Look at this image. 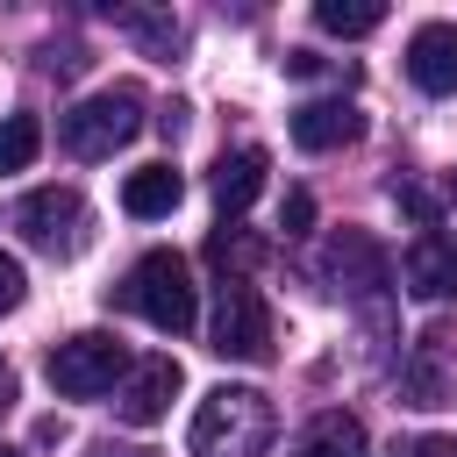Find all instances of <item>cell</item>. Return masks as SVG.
<instances>
[{"instance_id": "2", "label": "cell", "mask_w": 457, "mask_h": 457, "mask_svg": "<svg viewBox=\"0 0 457 457\" xmlns=\"http://www.w3.org/2000/svg\"><path fill=\"white\" fill-rule=\"evenodd\" d=\"M114 300H121L129 314H143L150 328H164V336H186V328L200 321V293H193V271H186L179 250H150V257H136L129 278L114 286Z\"/></svg>"}, {"instance_id": "19", "label": "cell", "mask_w": 457, "mask_h": 457, "mask_svg": "<svg viewBox=\"0 0 457 457\" xmlns=\"http://www.w3.org/2000/svg\"><path fill=\"white\" fill-rule=\"evenodd\" d=\"M21 293H29V278H21V264L0 250V314H14V307H21Z\"/></svg>"}, {"instance_id": "11", "label": "cell", "mask_w": 457, "mask_h": 457, "mask_svg": "<svg viewBox=\"0 0 457 457\" xmlns=\"http://www.w3.org/2000/svg\"><path fill=\"white\" fill-rule=\"evenodd\" d=\"M357 136H364L357 100H307V107H293V143L300 150H343Z\"/></svg>"}, {"instance_id": "3", "label": "cell", "mask_w": 457, "mask_h": 457, "mask_svg": "<svg viewBox=\"0 0 457 457\" xmlns=\"http://www.w3.org/2000/svg\"><path fill=\"white\" fill-rule=\"evenodd\" d=\"M136 129H143V93H136V86H107V93L79 100L71 114H57V143H64L79 164L114 157L121 143H136Z\"/></svg>"}, {"instance_id": "25", "label": "cell", "mask_w": 457, "mask_h": 457, "mask_svg": "<svg viewBox=\"0 0 457 457\" xmlns=\"http://www.w3.org/2000/svg\"><path fill=\"white\" fill-rule=\"evenodd\" d=\"M14 407V371H7V357H0V414Z\"/></svg>"}, {"instance_id": "18", "label": "cell", "mask_w": 457, "mask_h": 457, "mask_svg": "<svg viewBox=\"0 0 457 457\" xmlns=\"http://www.w3.org/2000/svg\"><path fill=\"white\" fill-rule=\"evenodd\" d=\"M278 228H286V236H307V228H314V193H307V186H293V193H286Z\"/></svg>"}, {"instance_id": "26", "label": "cell", "mask_w": 457, "mask_h": 457, "mask_svg": "<svg viewBox=\"0 0 457 457\" xmlns=\"http://www.w3.org/2000/svg\"><path fill=\"white\" fill-rule=\"evenodd\" d=\"M0 457H21V450H7V443H0Z\"/></svg>"}, {"instance_id": "6", "label": "cell", "mask_w": 457, "mask_h": 457, "mask_svg": "<svg viewBox=\"0 0 457 457\" xmlns=\"http://www.w3.org/2000/svg\"><path fill=\"white\" fill-rule=\"evenodd\" d=\"M321 271L336 278V293H350L357 307H386V293H393V257H386V243L378 236H364V228H336L328 236V250H321Z\"/></svg>"}, {"instance_id": "8", "label": "cell", "mask_w": 457, "mask_h": 457, "mask_svg": "<svg viewBox=\"0 0 457 457\" xmlns=\"http://www.w3.org/2000/svg\"><path fill=\"white\" fill-rule=\"evenodd\" d=\"M400 286L414 300H450L457 293V243L443 228H421L407 250H400Z\"/></svg>"}, {"instance_id": "1", "label": "cell", "mask_w": 457, "mask_h": 457, "mask_svg": "<svg viewBox=\"0 0 457 457\" xmlns=\"http://www.w3.org/2000/svg\"><path fill=\"white\" fill-rule=\"evenodd\" d=\"M278 436V414L257 386H214L200 407H193V428H186V450L193 457H264Z\"/></svg>"}, {"instance_id": "27", "label": "cell", "mask_w": 457, "mask_h": 457, "mask_svg": "<svg viewBox=\"0 0 457 457\" xmlns=\"http://www.w3.org/2000/svg\"><path fill=\"white\" fill-rule=\"evenodd\" d=\"M450 200H457V171H450Z\"/></svg>"}, {"instance_id": "10", "label": "cell", "mask_w": 457, "mask_h": 457, "mask_svg": "<svg viewBox=\"0 0 457 457\" xmlns=\"http://www.w3.org/2000/svg\"><path fill=\"white\" fill-rule=\"evenodd\" d=\"M407 79L421 93H457V21H421L407 36Z\"/></svg>"}, {"instance_id": "9", "label": "cell", "mask_w": 457, "mask_h": 457, "mask_svg": "<svg viewBox=\"0 0 457 457\" xmlns=\"http://www.w3.org/2000/svg\"><path fill=\"white\" fill-rule=\"evenodd\" d=\"M171 393H179V364H171V357H143V364L121 378L114 414H121L129 428H150V421H164V414H171Z\"/></svg>"}, {"instance_id": "20", "label": "cell", "mask_w": 457, "mask_h": 457, "mask_svg": "<svg viewBox=\"0 0 457 457\" xmlns=\"http://www.w3.org/2000/svg\"><path fill=\"white\" fill-rule=\"evenodd\" d=\"M207 250H214V257H221V264H228V257H257V243H250V236H243V228H228V221H221V228H214V243H207Z\"/></svg>"}, {"instance_id": "13", "label": "cell", "mask_w": 457, "mask_h": 457, "mask_svg": "<svg viewBox=\"0 0 457 457\" xmlns=\"http://www.w3.org/2000/svg\"><path fill=\"white\" fill-rule=\"evenodd\" d=\"M364 450H371V436H364V421L343 414V407L314 414V421L293 436V457H364Z\"/></svg>"}, {"instance_id": "12", "label": "cell", "mask_w": 457, "mask_h": 457, "mask_svg": "<svg viewBox=\"0 0 457 457\" xmlns=\"http://www.w3.org/2000/svg\"><path fill=\"white\" fill-rule=\"evenodd\" d=\"M264 150L257 143H236V150H221L214 157V200H221V214H243L257 193H264Z\"/></svg>"}, {"instance_id": "17", "label": "cell", "mask_w": 457, "mask_h": 457, "mask_svg": "<svg viewBox=\"0 0 457 457\" xmlns=\"http://www.w3.org/2000/svg\"><path fill=\"white\" fill-rule=\"evenodd\" d=\"M43 150V121L36 114H7L0 121V171H29Z\"/></svg>"}, {"instance_id": "4", "label": "cell", "mask_w": 457, "mask_h": 457, "mask_svg": "<svg viewBox=\"0 0 457 457\" xmlns=\"http://www.w3.org/2000/svg\"><path fill=\"white\" fill-rule=\"evenodd\" d=\"M207 350L214 357H243V364H257V357H271V307H264V293L243 278V271H228L221 286H214V321H207Z\"/></svg>"}, {"instance_id": "23", "label": "cell", "mask_w": 457, "mask_h": 457, "mask_svg": "<svg viewBox=\"0 0 457 457\" xmlns=\"http://www.w3.org/2000/svg\"><path fill=\"white\" fill-rule=\"evenodd\" d=\"M286 71H293V79H314L321 57H314V50H286Z\"/></svg>"}, {"instance_id": "22", "label": "cell", "mask_w": 457, "mask_h": 457, "mask_svg": "<svg viewBox=\"0 0 457 457\" xmlns=\"http://www.w3.org/2000/svg\"><path fill=\"white\" fill-rule=\"evenodd\" d=\"M393 193H400V207H407V214H414L421 228H436V200H428L421 186H393Z\"/></svg>"}, {"instance_id": "7", "label": "cell", "mask_w": 457, "mask_h": 457, "mask_svg": "<svg viewBox=\"0 0 457 457\" xmlns=\"http://www.w3.org/2000/svg\"><path fill=\"white\" fill-rule=\"evenodd\" d=\"M7 221L21 228V243H36V250H50V257H71V250L86 243V200H79L71 186H36L29 200H14Z\"/></svg>"}, {"instance_id": "5", "label": "cell", "mask_w": 457, "mask_h": 457, "mask_svg": "<svg viewBox=\"0 0 457 457\" xmlns=\"http://www.w3.org/2000/svg\"><path fill=\"white\" fill-rule=\"evenodd\" d=\"M121 371H129V350H121V336H107V328L64 336V343L50 350V386H57L64 400H100V393H114Z\"/></svg>"}, {"instance_id": "24", "label": "cell", "mask_w": 457, "mask_h": 457, "mask_svg": "<svg viewBox=\"0 0 457 457\" xmlns=\"http://www.w3.org/2000/svg\"><path fill=\"white\" fill-rule=\"evenodd\" d=\"M86 457H157V450H129V443H86Z\"/></svg>"}, {"instance_id": "21", "label": "cell", "mask_w": 457, "mask_h": 457, "mask_svg": "<svg viewBox=\"0 0 457 457\" xmlns=\"http://www.w3.org/2000/svg\"><path fill=\"white\" fill-rule=\"evenodd\" d=\"M393 457H457V436H414V443H400Z\"/></svg>"}, {"instance_id": "15", "label": "cell", "mask_w": 457, "mask_h": 457, "mask_svg": "<svg viewBox=\"0 0 457 457\" xmlns=\"http://www.w3.org/2000/svg\"><path fill=\"white\" fill-rule=\"evenodd\" d=\"M107 14H114V29H129L150 57H171V50H179V21H171V14H150V7H107Z\"/></svg>"}, {"instance_id": "16", "label": "cell", "mask_w": 457, "mask_h": 457, "mask_svg": "<svg viewBox=\"0 0 457 457\" xmlns=\"http://www.w3.org/2000/svg\"><path fill=\"white\" fill-rule=\"evenodd\" d=\"M314 21H321L328 36H371V29L386 21V7H378V0H321Z\"/></svg>"}, {"instance_id": "14", "label": "cell", "mask_w": 457, "mask_h": 457, "mask_svg": "<svg viewBox=\"0 0 457 457\" xmlns=\"http://www.w3.org/2000/svg\"><path fill=\"white\" fill-rule=\"evenodd\" d=\"M179 200H186V179H179L171 164H143V171L121 179V207H129L136 221H164Z\"/></svg>"}]
</instances>
